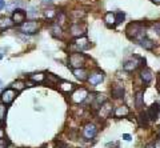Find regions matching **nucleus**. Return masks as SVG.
<instances>
[{
    "instance_id": "nucleus-1",
    "label": "nucleus",
    "mask_w": 160,
    "mask_h": 148,
    "mask_svg": "<svg viewBox=\"0 0 160 148\" xmlns=\"http://www.w3.org/2000/svg\"><path fill=\"white\" fill-rule=\"evenodd\" d=\"M146 24L144 23H140V22H133V23H129L127 28H126V35L129 40H135V42H139L142 40L143 37H146Z\"/></svg>"
},
{
    "instance_id": "nucleus-2",
    "label": "nucleus",
    "mask_w": 160,
    "mask_h": 148,
    "mask_svg": "<svg viewBox=\"0 0 160 148\" xmlns=\"http://www.w3.org/2000/svg\"><path fill=\"white\" fill-rule=\"evenodd\" d=\"M140 66L146 67V59H143L140 56H136L135 59L132 57V59H129V60L124 62L123 63V70L126 72H133V71H136Z\"/></svg>"
},
{
    "instance_id": "nucleus-3",
    "label": "nucleus",
    "mask_w": 160,
    "mask_h": 148,
    "mask_svg": "<svg viewBox=\"0 0 160 148\" xmlns=\"http://www.w3.org/2000/svg\"><path fill=\"white\" fill-rule=\"evenodd\" d=\"M86 60H87V56L82 52H72L68 56V63L72 68H82L86 64Z\"/></svg>"
},
{
    "instance_id": "nucleus-4",
    "label": "nucleus",
    "mask_w": 160,
    "mask_h": 148,
    "mask_svg": "<svg viewBox=\"0 0 160 148\" xmlns=\"http://www.w3.org/2000/svg\"><path fill=\"white\" fill-rule=\"evenodd\" d=\"M91 47V43L87 39V36H80V37H75V40L71 43V49L75 52H82L84 49H88Z\"/></svg>"
},
{
    "instance_id": "nucleus-5",
    "label": "nucleus",
    "mask_w": 160,
    "mask_h": 148,
    "mask_svg": "<svg viewBox=\"0 0 160 148\" xmlns=\"http://www.w3.org/2000/svg\"><path fill=\"white\" fill-rule=\"evenodd\" d=\"M18 95V91L13 90V88H7L2 92V96H0V101H3L4 104L9 106L11 103L15 100V97Z\"/></svg>"
},
{
    "instance_id": "nucleus-6",
    "label": "nucleus",
    "mask_w": 160,
    "mask_h": 148,
    "mask_svg": "<svg viewBox=\"0 0 160 148\" xmlns=\"http://www.w3.org/2000/svg\"><path fill=\"white\" fill-rule=\"evenodd\" d=\"M88 96H89V95H88V91L86 90V88H78V90L72 93L71 99H72L73 103H76V104H80V103H83Z\"/></svg>"
},
{
    "instance_id": "nucleus-7",
    "label": "nucleus",
    "mask_w": 160,
    "mask_h": 148,
    "mask_svg": "<svg viewBox=\"0 0 160 148\" xmlns=\"http://www.w3.org/2000/svg\"><path fill=\"white\" fill-rule=\"evenodd\" d=\"M22 31L24 33H28V35H33V33H36L39 31V23L36 22H24L22 24Z\"/></svg>"
},
{
    "instance_id": "nucleus-8",
    "label": "nucleus",
    "mask_w": 160,
    "mask_h": 148,
    "mask_svg": "<svg viewBox=\"0 0 160 148\" xmlns=\"http://www.w3.org/2000/svg\"><path fill=\"white\" fill-rule=\"evenodd\" d=\"M98 134V128L95 124H92V123H88V124L84 126L83 128V136H84V139H87V140H91L93 139L95 136H96Z\"/></svg>"
},
{
    "instance_id": "nucleus-9",
    "label": "nucleus",
    "mask_w": 160,
    "mask_h": 148,
    "mask_svg": "<svg viewBox=\"0 0 160 148\" xmlns=\"http://www.w3.org/2000/svg\"><path fill=\"white\" fill-rule=\"evenodd\" d=\"M69 32L73 37H80V36H84L86 35V26L84 24H80L79 23H72L71 28H69Z\"/></svg>"
},
{
    "instance_id": "nucleus-10",
    "label": "nucleus",
    "mask_w": 160,
    "mask_h": 148,
    "mask_svg": "<svg viewBox=\"0 0 160 148\" xmlns=\"http://www.w3.org/2000/svg\"><path fill=\"white\" fill-rule=\"evenodd\" d=\"M139 76H140V80L143 81V84L148 86L153 79V72H152V70H149L148 67H143L142 70H140Z\"/></svg>"
},
{
    "instance_id": "nucleus-11",
    "label": "nucleus",
    "mask_w": 160,
    "mask_h": 148,
    "mask_svg": "<svg viewBox=\"0 0 160 148\" xmlns=\"http://www.w3.org/2000/svg\"><path fill=\"white\" fill-rule=\"evenodd\" d=\"M26 17H27V13H26V11H23L22 8L15 9L12 13V20L15 24H18V26H22V24L26 22Z\"/></svg>"
},
{
    "instance_id": "nucleus-12",
    "label": "nucleus",
    "mask_w": 160,
    "mask_h": 148,
    "mask_svg": "<svg viewBox=\"0 0 160 148\" xmlns=\"http://www.w3.org/2000/svg\"><path fill=\"white\" fill-rule=\"evenodd\" d=\"M112 113H113L112 106L109 104L108 101H106V103H104V104L98 110V116L102 117V119H107V117H109V115H112Z\"/></svg>"
},
{
    "instance_id": "nucleus-13",
    "label": "nucleus",
    "mask_w": 160,
    "mask_h": 148,
    "mask_svg": "<svg viewBox=\"0 0 160 148\" xmlns=\"http://www.w3.org/2000/svg\"><path fill=\"white\" fill-rule=\"evenodd\" d=\"M104 80V72L103 71H95L88 76V81L92 86H98Z\"/></svg>"
},
{
    "instance_id": "nucleus-14",
    "label": "nucleus",
    "mask_w": 160,
    "mask_h": 148,
    "mask_svg": "<svg viewBox=\"0 0 160 148\" xmlns=\"http://www.w3.org/2000/svg\"><path fill=\"white\" fill-rule=\"evenodd\" d=\"M124 92H126V90H124L123 83H115V84L112 86V88H111L112 97H115V99H120V97H123Z\"/></svg>"
},
{
    "instance_id": "nucleus-15",
    "label": "nucleus",
    "mask_w": 160,
    "mask_h": 148,
    "mask_svg": "<svg viewBox=\"0 0 160 148\" xmlns=\"http://www.w3.org/2000/svg\"><path fill=\"white\" fill-rule=\"evenodd\" d=\"M147 112L149 115V119H151V120H156L159 117V115H160V104H159V103H153V104L147 110Z\"/></svg>"
},
{
    "instance_id": "nucleus-16",
    "label": "nucleus",
    "mask_w": 160,
    "mask_h": 148,
    "mask_svg": "<svg viewBox=\"0 0 160 148\" xmlns=\"http://www.w3.org/2000/svg\"><path fill=\"white\" fill-rule=\"evenodd\" d=\"M72 73H73V76L78 79V80L80 81H84V80H88V72L84 70V68H73L72 70Z\"/></svg>"
},
{
    "instance_id": "nucleus-17",
    "label": "nucleus",
    "mask_w": 160,
    "mask_h": 148,
    "mask_svg": "<svg viewBox=\"0 0 160 148\" xmlns=\"http://www.w3.org/2000/svg\"><path fill=\"white\" fill-rule=\"evenodd\" d=\"M138 43H139V46L142 48H144L146 51H153V48H155V43L151 40V39H148L147 36L143 37L142 40H139Z\"/></svg>"
},
{
    "instance_id": "nucleus-18",
    "label": "nucleus",
    "mask_w": 160,
    "mask_h": 148,
    "mask_svg": "<svg viewBox=\"0 0 160 148\" xmlns=\"http://www.w3.org/2000/svg\"><path fill=\"white\" fill-rule=\"evenodd\" d=\"M128 115H129V108L127 106H120L113 110L115 117H123V116H128Z\"/></svg>"
},
{
    "instance_id": "nucleus-19",
    "label": "nucleus",
    "mask_w": 160,
    "mask_h": 148,
    "mask_svg": "<svg viewBox=\"0 0 160 148\" xmlns=\"http://www.w3.org/2000/svg\"><path fill=\"white\" fill-rule=\"evenodd\" d=\"M149 115H148V112L147 111H142L139 113V117H138V121H139V124L140 127H147L148 126V123H149Z\"/></svg>"
},
{
    "instance_id": "nucleus-20",
    "label": "nucleus",
    "mask_w": 160,
    "mask_h": 148,
    "mask_svg": "<svg viewBox=\"0 0 160 148\" xmlns=\"http://www.w3.org/2000/svg\"><path fill=\"white\" fill-rule=\"evenodd\" d=\"M104 22H106V24L109 28H113L115 26H116V17H115V13L107 12L106 15H104Z\"/></svg>"
},
{
    "instance_id": "nucleus-21",
    "label": "nucleus",
    "mask_w": 160,
    "mask_h": 148,
    "mask_svg": "<svg viewBox=\"0 0 160 148\" xmlns=\"http://www.w3.org/2000/svg\"><path fill=\"white\" fill-rule=\"evenodd\" d=\"M106 101H107V96L106 95H98V96H95V100L92 101V106H93L95 110H99V108L102 107Z\"/></svg>"
},
{
    "instance_id": "nucleus-22",
    "label": "nucleus",
    "mask_w": 160,
    "mask_h": 148,
    "mask_svg": "<svg viewBox=\"0 0 160 148\" xmlns=\"http://www.w3.org/2000/svg\"><path fill=\"white\" fill-rule=\"evenodd\" d=\"M28 80H31L33 83H43L46 80V75L42 72H38V73H31V75H28Z\"/></svg>"
},
{
    "instance_id": "nucleus-23",
    "label": "nucleus",
    "mask_w": 160,
    "mask_h": 148,
    "mask_svg": "<svg viewBox=\"0 0 160 148\" xmlns=\"http://www.w3.org/2000/svg\"><path fill=\"white\" fill-rule=\"evenodd\" d=\"M51 32H52V36H55V37H60V39L63 37V29H62V27L59 26V23H53L52 24Z\"/></svg>"
},
{
    "instance_id": "nucleus-24",
    "label": "nucleus",
    "mask_w": 160,
    "mask_h": 148,
    "mask_svg": "<svg viewBox=\"0 0 160 148\" xmlns=\"http://www.w3.org/2000/svg\"><path fill=\"white\" fill-rule=\"evenodd\" d=\"M71 17L73 19V23H79L80 19H84L86 17V12L84 11H79V9H75V11L71 12Z\"/></svg>"
},
{
    "instance_id": "nucleus-25",
    "label": "nucleus",
    "mask_w": 160,
    "mask_h": 148,
    "mask_svg": "<svg viewBox=\"0 0 160 148\" xmlns=\"http://www.w3.org/2000/svg\"><path fill=\"white\" fill-rule=\"evenodd\" d=\"M135 104L138 108H143L144 106V97H143V91H138L135 95Z\"/></svg>"
},
{
    "instance_id": "nucleus-26",
    "label": "nucleus",
    "mask_w": 160,
    "mask_h": 148,
    "mask_svg": "<svg viewBox=\"0 0 160 148\" xmlns=\"http://www.w3.org/2000/svg\"><path fill=\"white\" fill-rule=\"evenodd\" d=\"M59 88L62 90L63 92H71L75 90V86L72 84V83H69V81H63L62 84L59 86Z\"/></svg>"
},
{
    "instance_id": "nucleus-27",
    "label": "nucleus",
    "mask_w": 160,
    "mask_h": 148,
    "mask_svg": "<svg viewBox=\"0 0 160 148\" xmlns=\"http://www.w3.org/2000/svg\"><path fill=\"white\" fill-rule=\"evenodd\" d=\"M13 20L12 19H8V17H6V19H2V20H0V28H11L12 26H13Z\"/></svg>"
},
{
    "instance_id": "nucleus-28",
    "label": "nucleus",
    "mask_w": 160,
    "mask_h": 148,
    "mask_svg": "<svg viewBox=\"0 0 160 148\" xmlns=\"http://www.w3.org/2000/svg\"><path fill=\"white\" fill-rule=\"evenodd\" d=\"M26 87H27V86H26V83L22 81V80H16V81H13V83H12V88H13V90H16L18 92L23 91Z\"/></svg>"
},
{
    "instance_id": "nucleus-29",
    "label": "nucleus",
    "mask_w": 160,
    "mask_h": 148,
    "mask_svg": "<svg viewBox=\"0 0 160 148\" xmlns=\"http://www.w3.org/2000/svg\"><path fill=\"white\" fill-rule=\"evenodd\" d=\"M6 115H7V104L0 101V121H6Z\"/></svg>"
},
{
    "instance_id": "nucleus-30",
    "label": "nucleus",
    "mask_w": 160,
    "mask_h": 148,
    "mask_svg": "<svg viewBox=\"0 0 160 148\" xmlns=\"http://www.w3.org/2000/svg\"><path fill=\"white\" fill-rule=\"evenodd\" d=\"M44 16L47 19H53L58 16V12H56V9H53V8H47L46 11H44Z\"/></svg>"
},
{
    "instance_id": "nucleus-31",
    "label": "nucleus",
    "mask_w": 160,
    "mask_h": 148,
    "mask_svg": "<svg viewBox=\"0 0 160 148\" xmlns=\"http://www.w3.org/2000/svg\"><path fill=\"white\" fill-rule=\"evenodd\" d=\"M115 17H116V24H120L124 22V19H126V13H124L123 11H119L115 13Z\"/></svg>"
},
{
    "instance_id": "nucleus-32",
    "label": "nucleus",
    "mask_w": 160,
    "mask_h": 148,
    "mask_svg": "<svg viewBox=\"0 0 160 148\" xmlns=\"http://www.w3.org/2000/svg\"><path fill=\"white\" fill-rule=\"evenodd\" d=\"M53 147L55 148H69L68 147V144H66L64 141H62V140H56L53 143Z\"/></svg>"
},
{
    "instance_id": "nucleus-33",
    "label": "nucleus",
    "mask_w": 160,
    "mask_h": 148,
    "mask_svg": "<svg viewBox=\"0 0 160 148\" xmlns=\"http://www.w3.org/2000/svg\"><path fill=\"white\" fill-rule=\"evenodd\" d=\"M11 144V141H9L8 139H0V148H8V146Z\"/></svg>"
},
{
    "instance_id": "nucleus-34",
    "label": "nucleus",
    "mask_w": 160,
    "mask_h": 148,
    "mask_svg": "<svg viewBox=\"0 0 160 148\" xmlns=\"http://www.w3.org/2000/svg\"><path fill=\"white\" fill-rule=\"evenodd\" d=\"M48 80L51 83H58L59 81V76H56L55 73H48Z\"/></svg>"
},
{
    "instance_id": "nucleus-35",
    "label": "nucleus",
    "mask_w": 160,
    "mask_h": 148,
    "mask_svg": "<svg viewBox=\"0 0 160 148\" xmlns=\"http://www.w3.org/2000/svg\"><path fill=\"white\" fill-rule=\"evenodd\" d=\"M152 28H153V31L160 36V22H156L155 24H152Z\"/></svg>"
},
{
    "instance_id": "nucleus-36",
    "label": "nucleus",
    "mask_w": 160,
    "mask_h": 148,
    "mask_svg": "<svg viewBox=\"0 0 160 148\" xmlns=\"http://www.w3.org/2000/svg\"><path fill=\"white\" fill-rule=\"evenodd\" d=\"M43 6H51L52 4V0H43Z\"/></svg>"
},
{
    "instance_id": "nucleus-37",
    "label": "nucleus",
    "mask_w": 160,
    "mask_h": 148,
    "mask_svg": "<svg viewBox=\"0 0 160 148\" xmlns=\"http://www.w3.org/2000/svg\"><path fill=\"white\" fill-rule=\"evenodd\" d=\"M123 139H124V140H127V141H129V140L132 139V137H131V135H128V134H124V135H123Z\"/></svg>"
},
{
    "instance_id": "nucleus-38",
    "label": "nucleus",
    "mask_w": 160,
    "mask_h": 148,
    "mask_svg": "<svg viewBox=\"0 0 160 148\" xmlns=\"http://www.w3.org/2000/svg\"><path fill=\"white\" fill-rule=\"evenodd\" d=\"M4 7H6V2H4V0H0V9L4 8Z\"/></svg>"
},
{
    "instance_id": "nucleus-39",
    "label": "nucleus",
    "mask_w": 160,
    "mask_h": 148,
    "mask_svg": "<svg viewBox=\"0 0 160 148\" xmlns=\"http://www.w3.org/2000/svg\"><path fill=\"white\" fill-rule=\"evenodd\" d=\"M4 136V132H3V128L0 127V139H2V137Z\"/></svg>"
},
{
    "instance_id": "nucleus-40",
    "label": "nucleus",
    "mask_w": 160,
    "mask_h": 148,
    "mask_svg": "<svg viewBox=\"0 0 160 148\" xmlns=\"http://www.w3.org/2000/svg\"><path fill=\"white\" fill-rule=\"evenodd\" d=\"M153 4H158V6H160V0H152Z\"/></svg>"
},
{
    "instance_id": "nucleus-41",
    "label": "nucleus",
    "mask_w": 160,
    "mask_h": 148,
    "mask_svg": "<svg viewBox=\"0 0 160 148\" xmlns=\"http://www.w3.org/2000/svg\"><path fill=\"white\" fill-rule=\"evenodd\" d=\"M2 57H3V53H2V52H0V59H2Z\"/></svg>"
},
{
    "instance_id": "nucleus-42",
    "label": "nucleus",
    "mask_w": 160,
    "mask_h": 148,
    "mask_svg": "<svg viewBox=\"0 0 160 148\" xmlns=\"http://www.w3.org/2000/svg\"><path fill=\"white\" fill-rule=\"evenodd\" d=\"M159 139H160V127H159Z\"/></svg>"
},
{
    "instance_id": "nucleus-43",
    "label": "nucleus",
    "mask_w": 160,
    "mask_h": 148,
    "mask_svg": "<svg viewBox=\"0 0 160 148\" xmlns=\"http://www.w3.org/2000/svg\"><path fill=\"white\" fill-rule=\"evenodd\" d=\"M0 87H2V81H0Z\"/></svg>"
}]
</instances>
